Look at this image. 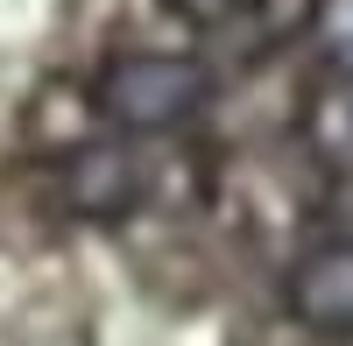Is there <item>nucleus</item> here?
<instances>
[{
    "label": "nucleus",
    "instance_id": "39448f33",
    "mask_svg": "<svg viewBox=\"0 0 353 346\" xmlns=\"http://www.w3.org/2000/svg\"><path fill=\"white\" fill-rule=\"evenodd\" d=\"M346 71H353V57H346Z\"/></svg>",
    "mask_w": 353,
    "mask_h": 346
},
{
    "label": "nucleus",
    "instance_id": "f257e3e1",
    "mask_svg": "<svg viewBox=\"0 0 353 346\" xmlns=\"http://www.w3.org/2000/svg\"><path fill=\"white\" fill-rule=\"evenodd\" d=\"M92 106L128 134H170L212 106V71L170 50H128L92 85Z\"/></svg>",
    "mask_w": 353,
    "mask_h": 346
},
{
    "label": "nucleus",
    "instance_id": "20e7f679",
    "mask_svg": "<svg viewBox=\"0 0 353 346\" xmlns=\"http://www.w3.org/2000/svg\"><path fill=\"white\" fill-rule=\"evenodd\" d=\"M176 14H191V21H233V14H248L254 0H170Z\"/></svg>",
    "mask_w": 353,
    "mask_h": 346
},
{
    "label": "nucleus",
    "instance_id": "f03ea898",
    "mask_svg": "<svg viewBox=\"0 0 353 346\" xmlns=\"http://www.w3.org/2000/svg\"><path fill=\"white\" fill-rule=\"evenodd\" d=\"M141 163L134 149H121V141H85V149H71L64 163H57V198H64L71 219H128L141 205Z\"/></svg>",
    "mask_w": 353,
    "mask_h": 346
},
{
    "label": "nucleus",
    "instance_id": "7ed1b4c3",
    "mask_svg": "<svg viewBox=\"0 0 353 346\" xmlns=\"http://www.w3.org/2000/svg\"><path fill=\"white\" fill-rule=\"evenodd\" d=\"M283 304L290 318L318 339H346L353 332V241H318L297 254V269L283 276Z\"/></svg>",
    "mask_w": 353,
    "mask_h": 346
}]
</instances>
